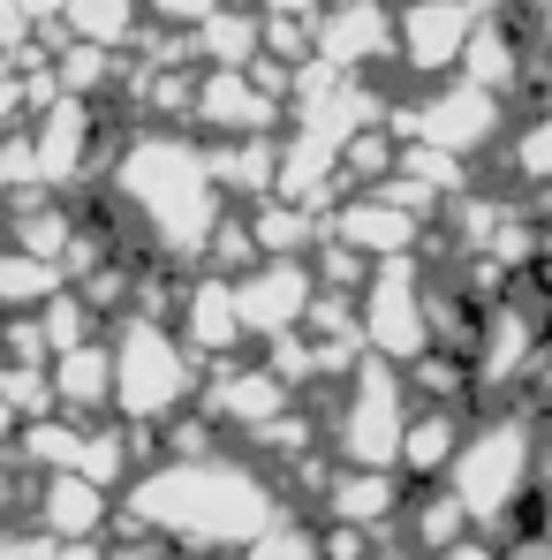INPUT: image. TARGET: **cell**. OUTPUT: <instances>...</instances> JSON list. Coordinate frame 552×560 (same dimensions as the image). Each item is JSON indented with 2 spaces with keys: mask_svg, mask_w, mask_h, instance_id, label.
<instances>
[{
  "mask_svg": "<svg viewBox=\"0 0 552 560\" xmlns=\"http://www.w3.org/2000/svg\"><path fill=\"white\" fill-rule=\"evenodd\" d=\"M129 523H144L152 538L183 546V553H250L280 523L273 477L235 455H175V463L144 469L129 485Z\"/></svg>",
  "mask_w": 552,
  "mask_h": 560,
  "instance_id": "cell-1",
  "label": "cell"
},
{
  "mask_svg": "<svg viewBox=\"0 0 552 560\" xmlns=\"http://www.w3.org/2000/svg\"><path fill=\"white\" fill-rule=\"evenodd\" d=\"M455 492V508L469 515V530L492 546L500 530L515 538L522 515H538V417L530 409H484L469 417L455 463L439 477Z\"/></svg>",
  "mask_w": 552,
  "mask_h": 560,
  "instance_id": "cell-2",
  "label": "cell"
},
{
  "mask_svg": "<svg viewBox=\"0 0 552 560\" xmlns=\"http://www.w3.org/2000/svg\"><path fill=\"white\" fill-rule=\"evenodd\" d=\"M114 183L121 205L144 220V235L160 243V258H204V243L220 235V183L189 137H137Z\"/></svg>",
  "mask_w": 552,
  "mask_h": 560,
  "instance_id": "cell-3",
  "label": "cell"
},
{
  "mask_svg": "<svg viewBox=\"0 0 552 560\" xmlns=\"http://www.w3.org/2000/svg\"><path fill=\"white\" fill-rule=\"evenodd\" d=\"M106 357H114V409L129 424H160V417H175L197 394V357L183 349V334L160 326L152 311H137Z\"/></svg>",
  "mask_w": 552,
  "mask_h": 560,
  "instance_id": "cell-4",
  "label": "cell"
},
{
  "mask_svg": "<svg viewBox=\"0 0 552 560\" xmlns=\"http://www.w3.org/2000/svg\"><path fill=\"white\" fill-rule=\"evenodd\" d=\"M416 417V394L394 364H356L341 386V417H333V455L341 469H401V432Z\"/></svg>",
  "mask_w": 552,
  "mask_h": 560,
  "instance_id": "cell-5",
  "label": "cell"
},
{
  "mask_svg": "<svg viewBox=\"0 0 552 560\" xmlns=\"http://www.w3.org/2000/svg\"><path fill=\"white\" fill-rule=\"evenodd\" d=\"M356 334H364L371 364H416V357H432V288L416 273V258H386V266L364 273Z\"/></svg>",
  "mask_w": 552,
  "mask_h": 560,
  "instance_id": "cell-6",
  "label": "cell"
},
{
  "mask_svg": "<svg viewBox=\"0 0 552 560\" xmlns=\"http://www.w3.org/2000/svg\"><path fill=\"white\" fill-rule=\"evenodd\" d=\"M500 129H507V98L477 92V84H439V92H424L409 114H401V137L409 144H424V152H447V160H477V152H492L500 144Z\"/></svg>",
  "mask_w": 552,
  "mask_h": 560,
  "instance_id": "cell-7",
  "label": "cell"
},
{
  "mask_svg": "<svg viewBox=\"0 0 552 560\" xmlns=\"http://www.w3.org/2000/svg\"><path fill=\"white\" fill-rule=\"evenodd\" d=\"M477 23H484L477 0H401L394 8V54L416 77H447V69H461Z\"/></svg>",
  "mask_w": 552,
  "mask_h": 560,
  "instance_id": "cell-8",
  "label": "cell"
},
{
  "mask_svg": "<svg viewBox=\"0 0 552 560\" xmlns=\"http://www.w3.org/2000/svg\"><path fill=\"white\" fill-rule=\"evenodd\" d=\"M310 46H318V69L364 77L371 61L394 54V8L386 0H326V15L310 23Z\"/></svg>",
  "mask_w": 552,
  "mask_h": 560,
  "instance_id": "cell-9",
  "label": "cell"
},
{
  "mask_svg": "<svg viewBox=\"0 0 552 560\" xmlns=\"http://www.w3.org/2000/svg\"><path fill=\"white\" fill-rule=\"evenodd\" d=\"M310 303H318V288H310V266H295V258H266L258 273L235 280L243 334H266V341H287V334H303Z\"/></svg>",
  "mask_w": 552,
  "mask_h": 560,
  "instance_id": "cell-10",
  "label": "cell"
},
{
  "mask_svg": "<svg viewBox=\"0 0 552 560\" xmlns=\"http://www.w3.org/2000/svg\"><path fill=\"white\" fill-rule=\"evenodd\" d=\"M333 235H341V250H364L371 266H386V258H416V243H424V220H416L409 205L378 197V189H356V205H341Z\"/></svg>",
  "mask_w": 552,
  "mask_h": 560,
  "instance_id": "cell-11",
  "label": "cell"
},
{
  "mask_svg": "<svg viewBox=\"0 0 552 560\" xmlns=\"http://www.w3.org/2000/svg\"><path fill=\"white\" fill-rule=\"evenodd\" d=\"M401 485H409L401 469H333V477H326V523L378 538V530L401 523V508H409Z\"/></svg>",
  "mask_w": 552,
  "mask_h": 560,
  "instance_id": "cell-12",
  "label": "cell"
},
{
  "mask_svg": "<svg viewBox=\"0 0 552 560\" xmlns=\"http://www.w3.org/2000/svg\"><path fill=\"white\" fill-rule=\"evenodd\" d=\"M197 121H204V129H235V137H266V121H273L266 69H204V84H197Z\"/></svg>",
  "mask_w": 552,
  "mask_h": 560,
  "instance_id": "cell-13",
  "label": "cell"
},
{
  "mask_svg": "<svg viewBox=\"0 0 552 560\" xmlns=\"http://www.w3.org/2000/svg\"><path fill=\"white\" fill-rule=\"evenodd\" d=\"M212 417L258 440L266 424L287 417V386H280L273 364H266V372H250V364H243V372H220V378H212Z\"/></svg>",
  "mask_w": 552,
  "mask_h": 560,
  "instance_id": "cell-14",
  "label": "cell"
},
{
  "mask_svg": "<svg viewBox=\"0 0 552 560\" xmlns=\"http://www.w3.org/2000/svg\"><path fill=\"white\" fill-rule=\"evenodd\" d=\"M461 432H469V409H432V401H416V417H409V432H401V477L409 485H439L447 463H455Z\"/></svg>",
  "mask_w": 552,
  "mask_h": 560,
  "instance_id": "cell-15",
  "label": "cell"
},
{
  "mask_svg": "<svg viewBox=\"0 0 552 560\" xmlns=\"http://www.w3.org/2000/svg\"><path fill=\"white\" fill-rule=\"evenodd\" d=\"M235 341H250L243 311H235V280H197L189 288V318H183V349L189 357H220Z\"/></svg>",
  "mask_w": 552,
  "mask_h": 560,
  "instance_id": "cell-16",
  "label": "cell"
},
{
  "mask_svg": "<svg viewBox=\"0 0 552 560\" xmlns=\"http://www.w3.org/2000/svg\"><path fill=\"white\" fill-rule=\"evenodd\" d=\"M461 84H477V92H492V98H507L522 84V38H515L500 15L477 23V38H469V54H461Z\"/></svg>",
  "mask_w": 552,
  "mask_h": 560,
  "instance_id": "cell-17",
  "label": "cell"
},
{
  "mask_svg": "<svg viewBox=\"0 0 552 560\" xmlns=\"http://www.w3.org/2000/svg\"><path fill=\"white\" fill-rule=\"evenodd\" d=\"M500 167H507L522 189H552V106H545V114H530L522 129H507Z\"/></svg>",
  "mask_w": 552,
  "mask_h": 560,
  "instance_id": "cell-18",
  "label": "cell"
},
{
  "mask_svg": "<svg viewBox=\"0 0 552 560\" xmlns=\"http://www.w3.org/2000/svg\"><path fill=\"white\" fill-rule=\"evenodd\" d=\"M38 515H46V530H61V538H84L98 515H106V492H98V485H84V477H54Z\"/></svg>",
  "mask_w": 552,
  "mask_h": 560,
  "instance_id": "cell-19",
  "label": "cell"
},
{
  "mask_svg": "<svg viewBox=\"0 0 552 560\" xmlns=\"http://www.w3.org/2000/svg\"><path fill=\"white\" fill-rule=\"evenodd\" d=\"M54 394L77 401V409L114 401V357H106V349H69V357L54 364Z\"/></svg>",
  "mask_w": 552,
  "mask_h": 560,
  "instance_id": "cell-20",
  "label": "cell"
},
{
  "mask_svg": "<svg viewBox=\"0 0 552 560\" xmlns=\"http://www.w3.org/2000/svg\"><path fill=\"white\" fill-rule=\"evenodd\" d=\"M77 144H84V106L61 98L54 121L38 129V167H46V175H69V167H77Z\"/></svg>",
  "mask_w": 552,
  "mask_h": 560,
  "instance_id": "cell-21",
  "label": "cell"
},
{
  "mask_svg": "<svg viewBox=\"0 0 552 560\" xmlns=\"http://www.w3.org/2000/svg\"><path fill=\"white\" fill-rule=\"evenodd\" d=\"M129 15H137V0H69V23L92 46H121L129 38Z\"/></svg>",
  "mask_w": 552,
  "mask_h": 560,
  "instance_id": "cell-22",
  "label": "cell"
},
{
  "mask_svg": "<svg viewBox=\"0 0 552 560\" xmlns=\"http://www.w3.org/2000/svg\"><path fill=\"white\" fill-rule=\"evenodd\" d=\"M243 560H326V530H310V523H287V515H280V523Z\"/></svg>",
  "mask_w": 552,
  "mask_h": 560,
  "instance_id": "cell-23",
  "label": "cell"
},
{
  "mask_svg": "<svg viewBox=\"0 0 552 560\" xmlns=\"http://www.w3.org/2000/svg\"><path fill=\"white\" fill-rule=\"evenodd\" d=\"M266 8V23H318L326 15V0H258Z\"/></svg>",
  "mask_w": 552,
  "mask_h": 560,
  "instance_id": "cell-24",
  "label": "cell"
},
{
  "mask_svg": "<svg viewBox=\"0 0 552 560\" xmlns=\"http://www.w3.org/2000/svg\"><path fill=\"white\" fill-rule=\"evenodd\" d=\"M530 54L552 69V0H530Z\"/></svg>",
  "mask_w": 552,
  "mask_h": 560,
  "instance_id": "cell-25",
  "label": "cell"
},
{
  "mask_svg": "<svg viewBox=\"0 0 552 560\" xmlns=\"http://www.w3.org/2000/svg\"><path fill=\"white\" fill-rule=\"evenodd\" d=\"M144 8H160L167 23H204V15H212L220 0H144Z\"/></svg>",
  "mask_w": 552,
  "mask_h": 560,
  "instance_id": "cell-26",
  "label": "cell"
},
{
  "mask_svg": "<svg viewBox=\"0 0 552 560\" xmlns=\"http://www.w3.org/2000/svg\"><path fill=\"white\" fill-rule=\"evenodd\" d=\"M552 492V417H538V500Z\"/></svg>",
  "mask_w": 552,
  "mask_h": 560,
  "instance_id": "cell-27",
  "label": "cell"
},
{
  "mask_svg": "<svg viewBox=\"0 0 552 560\" xmlns=\"http://www.w3.org/2000/svg\"><path fill=\"white\" fill-rule=\"evenodd\" d=\"M432 560H500V546H484V538H469V546H455V553H432Z\"/></svg>",
  "mask_w": 552,
  "mask_h": 560,
  "instance_id": "cell-28",
  "label": "cell"
},
{
  "mask_svg": "<svg viewBox=\"0 0 552 560\" xmlns=\"http://www.w3.org/2000/svg\"><path fill=\"white\" fill-rule=\"evenodd\" d=\"M114 560H183V553H167V546H129V553H114Z\"/></svg>",
  "mask_w": 552,
  "mask_h": 560,
  "instance_id": "cell-29",
  "label": "cell"
},
{
  "mask_svg": "<svg viewBox=\"0 0 552 560\" xmlns=\"http://www.w3.org/2000/svg\"><path fill=\"white\" fill-rule=\"evenodd\" d=\"M538 538H545V546H552V492H545V500H538Z\"/></svg>",
  "mask_w": 552,
  "mask_h": 560,
  "instance_id": "cell-30",
  "label": "cell"
},
{
  "mask_svg": "<svg viewBox=\"0 0 552 560\" xmlns=\"http://www.w3.org/2000/svg\"><path fill=\"white\" fill-rule=\"evenodd\" d=\"M54 560H98V553H92V546H69V553H54Z\"/></svg>",
  "mask_w": 552,
  "mask_h": 560,
  "instance_id": "cell-31",
  "label": "cell"
}]
</instances>
